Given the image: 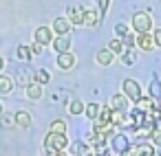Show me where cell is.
Here are the masks:
<instances>
[{
    "label": "cell",
    "mask_w": 161,
    "mask_h": 156,
    "mask_svg": "<svg viewBox=\"0 0 161 156\" xmlns=\"http://www.w3.org/2000/svg\"><path fill=\"white\" fill-rule=\"evenodd\" d=\"M69 147L66 134H58V132H49L44 138V149L47 152H64Z\"/></svg>",
    "instance_id": "1"
},
{
    "label": "cell",
    "mask_w": 161,
    "mask_h": 156,
    "mask_svg": "<svg viewBox=\"0 0 161 156\" xmlns=\"http://www.w3.org/2000/svg\"><path fill=\"white\" fill-rule=\"evenodd\" d=\"M132 29H135V33H148V31L152 29V18H150V13H148V11H137V13L132 16Z\"/></svg>",
    "instance_id": "2"
},
{
    "label": "cell",
    "mask_w": 161,
    "mask_h": 156,
    "mask_svg": "<svg viewBox=\"0 0 161 156\" xmlns=\"http://www.w3.org/2000/svg\"><path fill=\"white\" fill-rule=\"evenodd\" d=\"M121 88H124V95H126L130 101H139V99H141V88H139V84H137L135 79H124Z\"/></svg>",
    "instance_id": "3"
},
{
    "label": "cell",
    "mask_w": 161,
    "mask_h": 156,
    "mask_svg": "<svg viewBox=\"0 0 161 156\" xmlns=\"http://www.w3.org/2000/svg\"><path fill=\"white\" fill-rule=\"evenodd\" d=\"M135 44H137L141 51L150 53V51L154 49V38H152L150 33H137V35H135Z\"/></svg>",
    "instance_id": "4"
},
{
    "label": "cell",
    "mask_w": 161,
    "mask_h": 156,
    "mask_svg": "<svg viewBox=\"0 0 161 156\" xmlns=\"http://www.w3.org/2000/svg\"><path fill=\"white\" fill-rule=\"evenodd\" d=\"M124 156H154V149L150 143H139L135 147H128V152Z\"/></svg>",
    "instance_id": "5"
},
{
    "label": "cell",
    "mask_w": 161,
    "mask_h": 156,
    "mask_svg": "<svg viewBox=\"0 0 161 156\" xmlns=\"http://www.w3.org/2000/svg\"><path fill=\"white\" fill-rule=\"evenodd\" d=\"M128 147H130V143H128V138H126L124 134H115V136H113V152H115V154L124 156V154L128 152Z\"/></svg>",
    "instance_id": "6"
},
{
    "label": "cell",
    "mask_w": 161,
    "mask_h": 156,
    "mask_svg": "<svg viewBox=\"0 0 161 156\" xmlns=\"http://www.w3.org/2000/svg\"><path fill=\"white\" fill-rule=\"evenodd\" d=\"M51 46H53V51L60 55V53H69V49H71V38L69 35H58L53 42H51Z\"/></svg>",
    "instance_id": "7"
},
{
    "label": "cell",
    "mask_w": 161,
    "mask_h": 156,
    "mask_svg": "<svg viewBox=\"0 0 161 156\" xmlns=\"http://www.w3.org/2000/svg\"><path fill=\"white\" fill-rule=\"evenodd\" d=\"M36 42H40L42 46H44V44H51V42H53V29H49V27H38V29H36Z\"/></svg>",
    "instance_id": "8"
},
{
    "label": "cell",
    "mask_w": 161,
    "mask_h": 156,
    "mask_svg": "<svg viewBox=\"0 0 161 156\" xmlns=\"http://www.w3.org/2000/svg\"><path fill=\"white\" fill-rule=\"evenodd\" d=\"M71 31V20L69 18H55L53 20V33L55 35H66Z\"/></svg>",
    "instance_id": "9"
},
{
    "label": "cell",
    "mask_w": 161,
    "mask_h": 156,
    "mask_svg": "<svg viewBox=\"0 0 161 156\" xmlns=\"http://www.w3.org/2000/svg\"><path fill=\"white\" fill-rule=\"evenodd\" d=\"M55 62H58L60 70H71V68L75 66V55H73V53H60Z\"/></svg>",
    "instance_id": "10"
},
{
    "label": "cell",
    "mask_w": 161,
    "mask_h": 156,
    "mask_svg": "<svg viewBox=\"0 0 161 156\" xmlns=\"http://www.w3.org/2000/svg\"><path fill=\"white\" fill-rule=\"evenodd\" d=\"M110 110H119V112H128V97L126 95H115L110 99Z\"/></svg>",
    "instance_id": "11"
},
{
    "label": "cell",
    "mask_w": 161,
    "mask_h": 156,
    "mask_svg": "<svg viewBox=\"0 0 161 156\" xmlns=\"http://www.w3.org/2000/svg\"><path fill=\"white\" fill-rule=\"evenodd\" d=\"M150 99L154 101L157 108H161V106H159V103H161V81H159L157 75L152 77V84H150Z\"/></svg>",
    "instance_id": "12"
},
{
    "label": "cell",
    "mask_w": 161,
    "mask_h": 156,
    "mask_svg": "<svg viewBox=\"0 0 161 156\" xmlns=\"http://www.w3.org/2000/svg\"><path fill=\"white\" fill-rule=\"evenodd\" d=\"M84 11H86V9H82V7H71V9H69V20H71V24H84Z\"/></svg>",
    "instance_id": "13"
},
{
    "label": "cell",
    "mask_w": 161,
    "mask_h": 156,
    "mask_svg": "<svg viewBox=\"0 0 161 156\" xmlns=\"http://www.w3.org/2000/svg\"><path fill=\"white\" fill-rule=\"evenodd\" d=\"M71 156H93L91 145H86V143H73L71 145Z\"/></svg>",
    "instance_id": "14"
},
{
    "label": "cell",
    "mask_w": 161,
    "mask_h": 156,
    "mask_svg": "<svg viewBox=\"0 0 161 156\" xmlns=\"http://www.w3.org/2000/svg\"><path fill=\"white\" fill-rule=\"evenodd\" d=\"M95 60H97V64H99V66H110V64H113V60H115V53H110L108 49H102V51L97 53V57H95Z\"/></svg>",
    "instance_id": "15"
},
{
    "label": "cell",
    "mask_w": 161,
    "mask_h": 156,
    "mask_svg": "<svg viewBox=\"0 0 161 156\" xmlns=\"http://www.w3.org/2000/svg\"><path fill=\"white\" fill-rule=\"evenodd\" d=\"M14 90V79L7 75H0V95H9Z\"/></svg>",
    "instance_id": "16"
},
{
    "label": "cell",
    "mask_w": 161,
    "mask_h": 156,
    "mask_svg": "<svg viewBox=\"0 0 161 156\" xmlns=\"http://www.w3.org/2000/svg\"><path fill=\"white\" fill-rule=\"evenodd\" d=\"M27 97L33 99V101H38V99L42 97V86H40V84H31V86H27Z\"/></svg>",
    "instance_id": "17"
},
{
    "label": "cell",
    "mask_w": 161,
    "mask_h": 156,
    "mask_svg": "<svg viewBox=\"0 0 161 156\" xmlns=\"http://www.w3.org/2000/svg\"><path fill=\"white\" fill-rule=\"evenodd\" d=\"M99 112H102V106H99V103H88V106H84V114H86L88 119H97Z\"/></svg>",
    "instance_id": "18"
},
{
    "label": "cell",
    "mask_w": 161,
    "mask_h": 156,
    "mask_svg": "<svg viewBox=\"0 0 161 156\" xmlns=\"http://www.w3.org/2000/svg\"><path fill=\"white\" fill-rule=\"evenodd\" d=\"M16 123L22 125V127L31 125V114H29L27 110H18V112H16Z\"/></svg>",
    "instance_id": "19"
},
{
    "label": "cell",
    "mask_w": 161,
    "mask_h": 156,
    "mask_svg": "<svg viewBox=\"0 0 161 156\" xmlns=\"http://www.w3.org/2000/svg\"><path fill=\"white\" fill-rule=\"evenodd\" d=\"M99 18H102V16H99L97 11H84V24H86V27H95V24L99 22Z\"/></svg>",
    "instance_id": "20"
},
{
    "label": "cell",
    "mask_w": 161,
    "mask_h": 156,
    "mask_svg": "<svg viewBox=\"0 0 161 156\" xmlns=\"http://www.w3.org/2000/svg\"><path fill=\"white\" fill-rule=\"evenodd\" d=\"M137 62V53L132 51V49H124V55H121V64H126V66H132Z\"/></svg>",
    "instance_id": "21"
},
{
    "label": "cell",
    "mask_w": 161,
    "mask_h": 156,
    "mask_svg": "<svg viewBox=\"0 0 161 156\" xmlns=\"http://www.w3.org/2000/svg\"><path fill=\"white\" fill-rule=\"evenodd\" d=\"M16 57L22 60V62H29V60L33 57V53H31V49H27V46H18V49H16Z\"/></svg>",
    "instance_id": "22"
},
{
    "label": "cell",
    "mask_w": 161,
    "mask_h": 156,
    "mask_svg": "<svg viewBox=\"0 0 161 156\" xmlns=\"http://www.w3.org/2000/svg\"><path fill=\"white\" fill-rule=\"evenodd\" d=\"M33 79H36V84H40V86H44V84H49V73L47 70H36L33 73Z\"/></svg>",
    "instance_id": "23"
},
{
    "label": "cell",
    "mask_w": 161,
    "mask_h": 156,
    "mask_svg": "<svg viewBox=\"0 0 161 156\" xmlns=\"http://www.w3.org/2000/svg\"><path fill=\"white\" fill-rule=\"evenodd\" d=\"M14 121H16V114H7V112L0 114V125L3 127H14Z\"/></svg>",
    "instance_id": "24"
},
{
    "label": "cell",
    "mask_w": 161,
    "mask_h": 156,
    "mask_svg": "<svg viewBox=\"0 0 161 156\" xmlns=\"http://www.w3.org/2000/svg\"><path fill=\"white\" fill-rule=\"evenodd\" d=\"M108 51L115 53V55H117V53H124V42H121V40H110V42H108Z\"/></svg>",
    "instance_id": "25"
},
{
    "label": "cell",
    "mask_w": 161,
    "mask_h": 156,
    "mask_svg": "<svg viewBox=\"0 0 161 156\" xmlns=\"http://www.w3.org/2000/svg\"><path fill=\"white\" fill-rule=\"evenodd\" d=\"M135 108H139V110H143V112H150V110L154 108V101H152V99H139Z\"/></svg>",
    "instance_id": "26"
},
{
    "label": "cell",
    "mask_w": 161,
    "mask_h": 156,
    "mask_svg": "<svg viewBox=\"0 0 161 156\" xmlns=\"http://www.w3.org/2000/svg\"><path fill=\"white\" fill-rule=\"evenodd\" d=\"M69 112H71V114H82V112H84V103H82L80 99L71 101V103H69Z\"/></svg>",
    "instance_id": "27"
},
{
    "label": "cell",
    "mask_w": 161,
    "mask_h": 156,
    "mask_svg": "<svg viewBox=\"0 0 161 156\" xmlns=\"http://www.w3.org/2000/svg\"><path fill=\"white\" fill-rule=\"evenodd\" d=\"M51 132H58V134H66V123L62 119H55L53 125H51Z\"/></svg>",
    "instance_id": "28"
},
{
    "label": "cell",
    "mask_w": 161,
    "mask_h": 156,
    "mask_svg": "<svg viewBox=\"0 0 161 156\" xmlns=\"http://www.w3.org/2000/svg\"><path fill=\"white\" fill-rule=\"evenodd\" d=\"M115 33H117V35H119V40H121L124 35H128V33H130V29H128V24L119 22V24H115Z\"/></svg>",
    "instance_id": "29"
},
{
    "label": "cell",
    "mask_w": 161,
    "mask_h": 156,
    "mask_svg": "<svg viewBox=\"0 0 161 156\" xmlns=\"http://www.w3.org/2000/svg\"><path fill=\"white\" fill-rule=\"evenodd\" d=\"M121 42H124V46H126V49H130V46L135 44V35H130V33H128V35H124V38H121Z\"/></svg>",
    "instance_id": "30"
},
{
    "label": "cell",
    "mask_w": 161,
    "mask_h": 156,
    "mask_svg": "<svg viewBox=\"0 0 161 156\" xmlns=\"http://www.w3.org/2000/svg\"><path fill=\"white\" fill-rule=\"evenodd\" d=\"M152 38H154V46L161 49V29H154L152 31Z\"/></svg>",
    "instance_id": "31"
},
{
    "label": "cell",
    "mask_w": 161,
    "mask_h": 156,
    "mask_svg": "<svg viewBox=\"0 0 161 156\" xmlns=\"http://www.w3.org/2000/svg\"><path fill=\"white\" fill-rule=\"evenodd\" d=\"M108 3H110V0H99V16H106V11H108Z\"/></svg>",
    "instance_id": "32"
},
{
    "label": "cell",
    "mask_w": 161,
    "mask_h": 156,
    "mask_svg": "<svg viewBox=\"0 0 161 156\" xmlns=\"http://www.w3.org/2000/svg\"><path fill=\"white\" fill-rule=\"evenodd\" d=\"M31 53H33V55H40V53H42V44H40V42H33V46H31Z\"/></svg>",
    "instance_id": "33"
},
{
    "label": "cell",
    "mask_w": 161,
    "mask_h": 156,
    "mask_svg": "<svg viewBox=\"0 0 161 156\" xmlns=\"http://www.w3.org/2000/svg\"><path fill=\"white\" fill-rule=\"evenodd\" d=\"M152 138H154L157 145H161V130H154V132H152Z\"/></svg>",
    "instance_id": "34"
},
{
    "label": "cell",
    "mask_w": 161,
    "mask_h": 156,
    "mask_svg": "<svg viewBox=\"0 0 161 156\" xmlns=\"http://www.w3.org/2000/svg\"><path fill=\"white\" fill-rule=\"evenodd\" d=\"M49 156H69V154H64V152H49Z\"/></svg>",
    "instance_id": "35"
},
{
    "label": "cell",
    "mask_w": 161,
    "mask_h": 156,
    "mask_svg": "<svg viewBox=\"0 0 161 156\" xmlns=\"http://www.w3.org/2000/svg\"><path fill=\"white\" fill-rule=\"evenodd\" d=\"M3 68H5V57L0 55V73H3Z\"/></svg>",
    "instance_id": "36"
},
{
    "label": "cell",
    "mask_w": 161,
    "mask_h": 156,
    "mask_svg": "<svg viewBox=\"0 0 161 156\" xmlns=\"http://www.w3.org/2000/svg\"><path fill=\"white\" fill-rule=\"evenodd\" d=\"M157 156H161V145H157Z\"/></svg>",
    "instance_id": "37"
},
{
    "label": "cell",
    "mask_w": 161,
    "mask_h": 156,
    "mask_svg": "<svg viewBox=\"0 0 161 156\" xmlns=\"http://www.w3.org/2000/svg\"><path fill=\"white\" fill-rule=\"evenodd\" d=\"M0 114H3V103H0Z\"/></svg>",
    "instance_id": "38"
}]
</instances>
